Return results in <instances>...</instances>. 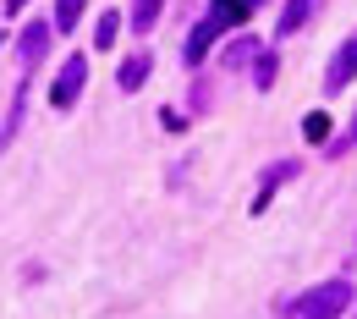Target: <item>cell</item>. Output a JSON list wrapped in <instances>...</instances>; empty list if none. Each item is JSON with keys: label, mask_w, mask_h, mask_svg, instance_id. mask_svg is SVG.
Wrapping results in <instances>:
<instances>
[{"label": "cell", "mask_w": 357, "mask_h": 319, "mask_svg": "<svg viewBox=\"0 0 357 319\" xmlns=\"http://www.w3.org/2000/svg\"><path fill=\"white\" fill-rule=\"evenodd\" d=\"M347 309H352V286L347 281H324V286H308L286 309V319H341Z\"/></svg>", "instance_id": "1"}, {"label": "cell", "mask_w": 357, "mask_h": 319, "mask_svg": "<svg viewBox=\"0 0 357 319\" xmlns=\"http://www.w3.org/2000/svg\"><path fill=\"white\" fill-rule=\"evenodd\" d=\"M83 83H89V55H72V61L61 66L55 89H50V105H55V110H72L77 94H83Z\"/></svg>", "instance_id": "2"}, {"label": "cell", "mask_w": 357, "mask_h": 319, "mask_svg": "<svg viewBox=\"0 0 357 319\" xmlns=\"http://www.w3.org/2000/svg\"><path fill=\"white\" fill-rule=\"evenodd\" d=\"M352 77H357V34H352V39H347L341 50H335V61H330V72H324V89L341 94L347 83H352Z\"/></svg>", "instance_id": "3"}, {"label": "cell", "mask_w": 357, "mask_h": 319, "mask_svg": "<svg viewBox=\"0 0 357 319\" xmlns=\"http://www.w3.org/2000/svg\"><path fill=\"white\" fill-rule=\"evenodd\" d=\"M220 34H225V28H220V17H204V22L192 28V39H187V50H181V55H187V66H204V55H209V45H215Z\"/></svg>", "instance_id": "4"}, {"label": "cell", "mask_w": 357, "mask_h": 319, "mask_svg": "<svg viewBox=\"0 0 357 319\" xmlns=\"http://www.w3.org/2000/svg\"><path fill=\"white\" fill-rule=\"evenodd\" d=\"M253 6H259V0H215L209 17H220V28H242V22L253 17Z\"/></svg>", "instance_id": "5"}, {"label": "cell", "mask_w": 357, "mask_h": 319, "mask_svg": "<svg viewBox=\"0 0 357 319\" xmlns=\"http://www.w3.org/2000/svg\"><path fill=\"white\" fill-rule=\"evenodd\" d=\"M45 50H50V28H45V22H33V28L22 34V66H39Z\"/></svg>", "instance_id": "6"}, {"label": "cell", "mask_w": 357, "mask_h": 319, "mask_svg": "<svg viewBox=\"0 0 357 319\" xmlns=\"http://www.w3.org/2000/svg\"><path fill=\"white\" fill-rule=\"evenodd\" d=\"M149 66H154L149 55H132V61H127V66L116 72V83H121V89H127V94H137V89H143V83H149Z\"/></svg>", "instance_id": "7"}, {"label": "cell", "mask_w": 357, "mask_h": 319, "mask_svg": "<svg viewBox=\"0 0 357 319\" xmlns=\"http://www.w3.org/2000/svg\"><path fill=\"white\" fill-rule=\"evenodd\" d=\"M308 11H313V0H286V11H280L275 28H280V34H297V28L308 22Z\"/></svg>", "instance_id": "8"}, {"label": "cell", "mask_w": 357, "mask_h": 319, "mask_svg": "<svg viewBox=\"0 0 357 319\" xmlns=\"http://www.w3.org/2000/svg\"><path fill=\"white\" fill-rule=\"evenodd\" d=\"M160 11H165V0H132V28L149 34V28L160 22Z\"/></svg>", "instance_id": "9"}, {"label": "cell", "mask_w": 357, "mask_h": 319, "mask_svg": "<svg viewBox=\"0 0 357 319\" xmlns=\"http://www.w3.org/2000/svg\"><path fill=\"white\" fill-rule=\"evenodd\" d=\"M83 6H89V0H55V28L72 34V28L83 22Z\"/></svg>", "instance_id": "10"}, {"label": "cell", "mask_w": 357, "mask_h": 319, "mask_svg": "<svg viewBox=\"0 0 357 319\" xmlns=\"http://www.w3.org/2000/svg\"><path fill=\"white\" fill-rule=\"evenodd\" d=\"M116 34H121V17L105 11V17L93 22V50H110V45H116Z\"/></svg>", "instance_id": "11"}, {"label": "cell", "mask_w": 357, "mask_h": 319, "mask_svg": "<svg viewBox=\"0 0 357 319\" xmlns=\"http://www.w3.org/2000/svg\"><path fill=\"white\" fill-rule=\"evenodd\" d=\"M303 138H308V143H324V138H330V116H324V110H313L308 121H303Z\"/></svg>", "instance_id": "12"}, {"label": "cell", "mask_w": 357, "mask_h": 319, "mask_svg": "<svg viewBox=\"0 0 357 319\" xmlns=\"http://www.w3.org/2000/svg\"><path fill=\"white\" fill-rule=\"evenodd\" d=\"M275 66H280V61H275V55H259V66H253V83H259V89H275Z\"/></svg>", "instance_id": "13"}, {"label": "cell", "mask_w": 357, "mask_h": 319, "mask_svg": "<svg viewBox=\"0 0 357 319\" xmlns=\"http://www.w3.org/2000/svg\"><path fill=\"white\" fill-rule=\"evenodd\" d=\"M357 143V116H352V127H347V138H341V149H352Z\"/></svg>", "instance_id": "14"}, {"label": "cell", "mask_w": 357, "mask_h": 319, "mask_svg": "<svg viewBox=\"0 0 357 319\" xmlns=\"http://www.w3.org/2000/svg\"><path fill=\"white\" fill-rule=\"evenodd\" d=\"M22 6H28V0H6V11H22Z\"/></svg>", "instance_id": "15"}]
</instances>
